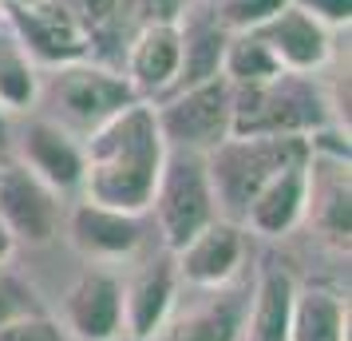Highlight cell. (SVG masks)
<instances>
[{"instance_id":"1","label":"cell","mask_w":352,"mask_h":341,"mask_svg":"<svg viewBox=\"0 0 352 341\" xmlns=\"http://www.w3.org/2000/svg\"><path fill=\"white\" fill-rule=\"evenodd\" d=\"M166 139L155 119V103H131L103 127L83 135V198L115 211L146 214L159 183Z\"/></svg>"},{"instance_id":"22","label":"cell","mask_w":352,"mask_h":341,"mask_svg":"<svg viewBox=\"0 0 352 341\" xmlns=\"http://www.w3.org/2000/svg\"><path fill=\"white\" fill-rule=\"evenodd\" d=\"M40 80H44L40 64L8 32V24H0V107L8 115L36 107L40 103Z\"/></svg>"},{"instance_id":"23","label":"cell","mask_w":352,"mask_h":341,"mask_svg":"<svg viewBox=\"0 0 352 341\" xmlns=\"http://www.w3.org/2000/svg\"><path fill=\"white\" fill-rule=\"evenodd\" d=\"M222 76L234 87H254V83L281 76V64H277V56L265 48V40L257 32H241V36H230V44H226Z\"/></svg>"},{"instance_id":"33","label":"cell","mask_w":352,"mask_h":341,"mask_svg":"<svg viewBox=\"0 0 352 341\" xmlns=\"http://www.w3.org/2000/svg\"><path fill=\"white\" fill-rule=\"evenodd\" d=\"M12 4H32V0H12Z\"/></svg>"},{"instance_id":"18","label":"cell","mask_w":352,"mask_h":341,"mask_svg":"<svg viewBox=\"0 0 352 341\" xmlns=\"http://www.w3.org/2000/svg\"><path fill=\"white\" fill-rule=\"evenodd\" d=\"M349 163L324 159L309 151V211L305 218L333 250H349L352 234V203H349Z\"/></svg>"},{"instance_id":"11","label":"cell","mask_w":352,"mask_h":341,"mask_svg":"<svg viewBox=\"0 0 352 341\" xmlns=\"http://www.w3.org/2000/svg\"><path fill=\"white\" fill-rule=\"evenodd\" d=\"M16 163L28 167L56 195L83 187V139L52 115H32L16 135Z\"/></svg>"},{"instance_id":"26","label":"cell","mask_w":352,"mask_h":341,"mask_svg":"<svg viewBox=\"0 0 352 341\" xmlns=\"http://www.w3.org/2000/svg\"><path fill=\"white\" fill-rule=\"evenodd\" d=\"M0 341H72V338L48 309H40V313H28V318L0 325Z\"/></svg>"},{"instance_id":"27","label":"cell","mask_w":352,"mask_h":341,"mask_svg":"<svg viewBox=\"0 0 352 341\" xmlns=\"http://www.w3.org/2000/svg\"><path fill=\"white\" fill-rule=\"evenodd\" d=\"M186 0H119V12H131L139 24H175Z\"/></svg>"},{"instance_id":"16","label":"cell","mask_w":352,"mask_h":341,"mask_svg":"<svg viewBox=\"0 0 352 341\" xmlns=\"http://www.w3.org/2000/svg\"><path fill=\"white\" fill-rule=\"evenodd\" d=\"M257 36L265 40V48L277 56L281 72H297V76H313L329 64L333 56V28H324L320 20L309 12L285 4L270 24H261Z\"/></svg>"},{"instance_id":"29","label":"cell","mask_w":352,"mask_h":341,"mask_svg":"<svg viewBox=\"0 0 352 341\" xmlns=\"http://www.w3.org/2000/svg\"><path fill=\"white\" fill-rule=\"evenodd\" d=\"M119 17V0H76V20L83 28H103Z\"/></svg>"},{"instance_id":"5","label":"cell","mask_w":352,"mask_h":341,"mask_svg":"<svg viewBox=\"0 0 352 341\" xmlns=\"http://www.w3.org/2000/svg\"><path fill=\"white\" fill-rule=\"evenodd\" d=\"M146 214H155V227L162 234V250H182L198 230H206L218 214V198L210 187L206 155L194 151H166L155 183V195Z\"/></svg>"},{"instance_id":"25","label":"cell","mask_w":352,"mask_h":341,"mask_svg":"<svg viewBox=\"0 0 352 341\" xmlns=\"http://www.w3.org/2000/svg\"><path fill=\"white\" fill-rule=\"evenodd\" d=\"M44 302L28 278H20L8 262L0 266V325L16 322V318H28V313H40Z\"/></svg>"},{"instance_id":"3","label":"cell","mask_w":352,"mask_h":341,"mask_svg":"<svg viewBox=\"0 0 352 341\" xmlns=\"http://www.w3.org/2000/svg\"><path fill=\"white\" fill-rule=\"evenodd\" d=\"M336 123L333 99L313 76L281 72L254 87H234V135H313Z\"/></svg>"},{"instance_id":"19","label":"cell","mask_w":352,"mask_h":341,"mask_svg":"<svg viewBox=\"0 0 352 341\" xmlns=\"http://www.w3.org/2000/svg\"><path fill=\"white\" fill-rule=\"evenodd\" d=\"M297 278L289 274L277 258H265L257 266L250 302H245V322L241 341H289V309H293Z\"/></svg>"},{"instance_id":"4","label":"cell","mask_w":352,"mask_h":341,"mask_svg":"<svg viewBox=\"0 0 352 341\" xmlns=\"http://www.w3.org/2000/svg\"><path fill=\"white\" fill-rule=\"evenodd\" d=\"M40 99L52 107V119L64 123L76 135H91L103 127L107 119L139 103V96L131 92V83L123 72H111L91 60H72V64L48 68L40 80Z\"/></svg>"},{"instance_id":"12","label":"cell","mask_w":352,"mask_h":341,"mask_svg":"<svg viewBox=\"0 0 352 341\" xmlns=\"http://www.w3.org/2000/svg\"><path fill=\"white\" fill-rule=\"evenodd\" d=\"M178 293H182V282H178V266L170 250L135 266V274L123 282V329H127V338L131 341L159 338L170 309L178 306Z\"/></svg>"},{"instance_id":"32","label":"cell","mask_w":352,"mask_h":341,"mask_svg":"<svg viewBox=\"0 0 352 341\" xmlns=\"http://www.w3.org/2000/svg\"><path fill=\"white\" fill-rule=\"evenodd\" d=\"M8 4H12V0H0V20H4V12H8Z\"/></svg>"},{"instance_id":"28","label":"cell","mask_w":352,"mask_h":341,"mask_svg":"<svg viewBox=\"0 0 352 341\" xmlns=\"http://www.w3.org/2000/svg\"><path fill=\"white\" fill-rule=\"evenodd\" d=\"M289 4L320 20L324 28H349L352 20V0H289Z\"/></svg>"},{"instance_id":"20","label":"cell","mask_w":352,"mask_h":341,"mask_svg":"<svg viewBox=\"0 0 352 341\" xmlns=\"http://www.w3.org/2000/svg\"><path fill=\"white\" fill-rule=\"evenodd\" d=\"M178 36H182V68H178V80L170 92L222 76V56L226 44H230V32H222L214 24V17L202 8V0H186V8L178 17Z\"/></svg>"},{"instance_id":"14","label":"cell","mask_w":352,"mask_h":341,"mask_svg":"<svg viewBox=\"0 0 352 341\" xmlns=\"http://www.w3.org/2000/svg\"><path fill=\"white\" fill-rule=\"evenodd\" d=\"M190 306H175L166 325L155 341H241V322H245V302L250 286H222V290H202Z\"/></svg>"},{"instance_id":"21","label":"cell","mask_w":352,"mask_h":341,"mask_svg":"<svg viewBox=\"0 0 352 341\" xmlns=\"http://www.w3.org/2000/svg\"><path fill=\"white\" fill-rule=\"evenodd\" d=\"M289 341H349V298L324 282L297 286L289 309Z\"/></svg>"},{"instance_id":"6","label":"cell","mask_w":352,"mask_h":341,"mask_svg":"<svg viewBox=\"0 0 352 341\" xmlns=\"http://www.w3.org/2000/svg\"><path fill=\"white\" fill-rule=\"evenodd\" d=\"M155 119L170 151L210 155L234 135V83L226 76H214V80L166 92V99L155 103Z\"/></svg>"},{"instance_id":"31","label":"cell","mask_w":352,"mask_h":341,"mask_svg":"<svg viewBox=\"0 0 352 341\" xmlns=\"http://www.w3.org/2000/svg\"><path fill=\"white\" fill-rule=\"evenodd\" d=\"M12 254H16V238H12L8 227L0 223V266H4V262H12Z\"/></svg>"},{"instance_id":"9","label":"cell","mask_w":352,"mask_h":341,"mask_svg":"<svg viewBox=\"0 0 352 341\" xmlns=\"http://www.w3.org/2000/svg\"><path fill=\"white\" fill-rule=\"evenodd\" d=\"M0 223L8 227L16 246H44L64 227V207H60V195L48 183L36 179L28 167L4 163L0 167Z\"/></svg>"},{"instance_id":"24","label":"cell","mask_w":352,"mask_h":341,"mask_svg":"<svg viewBox=\"0 0 352 341\" xmlns=\"http://www.w3.org/2000/svg\"><path fill=\"white\" fill-rule=\"evenodd\" d=\"M289 0H202L214 24L230 36H241V32H257L261 24H270Z\"/></svg>"},{"instance_id":"2","label":"cell","mask_w":352,"mask_h":341,"mask_svg":"<svg viewBox=\"0 0 352 341\" xmlns=\"http://www.w3.org/2000/svg\"><path fill=\"white\" fill-rule=\"evenodd\" d=\"M309 159V139L305 135H230L206 155L210 187L218 198V214L238 223L254 195L281 175L285 167Z\"/></svg>"},{"instance_id":"17","label":"cell","mask_w":352,"mask_h":341,"mask_svg":"<svg viewBox=\"0 0 352 341\" xmlns=\"http://www.w3.org/2000/svg\"><path fill=\"white\" fill-rule=\"evenodd\" d=\"M309 211V159L273 175L241 214V230L257 238H285L305 223Z\"/></svg>"},{"instance_id":"7","label":"cell","mask_w":352,"mask_h":341,"mask_svg":"<svg viewBox=\"0 0 352 341\" xmlns=\"http://www.w3.org/2000/svg\"><path fill=\"white\" fill-rule=\"evenodd\" d=\"M0 24L16 36L36 64L60 68L72 60H87V28L64 0H32V4H8Z\"/></svg>"},{"instance_id":"13","label":"cell","mask_w":352,"mask_h":341,"mask_svg":"<svg viewBox=\"0 0 352 341\" xmlns=\"http://www.w3.org/2000/svg\"><path fill=\"white\" fill-rule=\"evenodd\" d=\"M245 262V230L230 218H214L190 242L175 250L178 282L190 290H222L238 278Z\"/></svg>"},{"instance_id":"30","label":"cell","mask_w":352,"mask_h":341,"mask_svg":"<svg viewBox=\"0 0 352 341\" xmlns=\"http://www.w3.org/2000/svg\"><path fill=\"white\" fill-rule=\"evenodd\" d=\"M8 155H12V127H8V112L0 107V167L8 163Z\"/></svg>"},{"instance_id":"8","label":"cell","mask_w":352,"mask_h":341,"mask_svg":"<svg viewBox=\"0 0 352 341\" xmlns=\"http://www.w3.org/2000/svg\"><path fill=\"white\" fill-rule=\"evenodd\" d=\"M64 234L72 250L91 266H115V262H127L143 246V214L80 198L64 214Z\"/></svg>"},{"instance_id":"15","label":"cell","mask_w":352,"mask_h":341,"mask_svg":"<svg viewBox=\"0 0 352 341\" xmlns=\"http://www.w3.org/2000/svg\"><path fill=\"white\" fill-rule=\"evenodd\" d=\"M178 68H182L178 20L175 24H139V32L127 48V68H123L131 92L146 103L166 96L178 80Z\"/></svg>"},{"instance_id":"10","label":"cell","mask_w":352,"mask_h":341,"mask_svg":"<svg viewBox=\"0 0 352 341\" xmlns=\"http://www.w3.org/2000/svg\"><path fill=\"white\" fill-rule=\"evenodd\" d=\"M72 341H123V282L107 266H87L64 293V322Z\"/></svg>"}]
</instances>
